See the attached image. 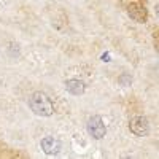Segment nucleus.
<instances>
[{
    "mask_svg": "<svg viewBox=\"0 0 159 159\" xmlns=\"http://www.w3.org/2000/svg\"><path fill=\"white\" fill-rule=\"evenodd\" d=\"M29 107L37 116H42V118H49L54 115V103L43 91L32 92L29 97Z\"/></svg>",
    "mask_w": 159,
    "mask_h": 159,
    "instance_id": "nucleus-1",
    "label": "nucleus"
},
{
    "mask_svg": "<svg viewBox=\"0 0 159 159\" xmlns=\"http://www.w3.org/2000/svg\"><path fill=\"white\" fill-rule=\"evenodd\" d=\"M86 130H88V134L96 140H102L105 135H107V126H105L102 116H99V115H94V116H91L88 119Z\"/></svg>",
    "mask_w": 159,
    "mask_h": 159,
    "instance_id": "nucleus-2",
    "label": "nucleus"
},
{
    "mask_svg": "<svg viewBox=\"0 0 159 159\" xmlns=\"http://www.w3.org/2000/svg\"><path fill=\"white\" fill-rule=\"evenodd\" d=\"M129 130L137 137H147L150 134V123L145 116H134L129 121Z\"/></svg>",
    "mask_w": 159,
    "mask_h": 159,
    "instance_id": "nucleus-3",
    "label": "nucleus"
},
{
    "mask_svg": "<svg viewBox=\"0 0 159 159\" xmlns=\"http://www.w3.org/2000/svg\"><path fill=\"white\" fill-rule=\"evenodd\" d=\"M127 13L135 22H145L147 18H148L147 7H145V3L142 2V0H132V2L129 3Z\"/></svg>",
    "mask_w": 159,
    "mask_h": 159,
    "instance_id": "nucleus-4",
    "label": "nucleus"
},
{
    "mask_svg": "<svg viewBox=\"0 0 159 159\" xmlns=\"http://www.w3.org/2000/svg\"><path fill=\"white\" fill-rule=\"evenodd\" d=\"M40 147H42V151L46 156H54L61 151V142L52 135H46L40 142Z\"/></svg>",
    "mask_w": 159,
    "mask_h": 159,
    "instance_id": "nucleus-5",
    "label": "nucleus"
},
{
    "mask_svg": "<svg viewBox=\"0 0 159 159\" xmlns=\"http://www.w3.org/2000/svg\"><path fill=\"white\" fill-rule=\"evenodd\" d=\"M65 91L70 92L72 96H83L86 92V84L78 78H70L65 81Z\"/></svg>",
    "mask_w": 159,
    "mask_h": 159,
    "instance_id": "nucleus-6",
    "label": "nucleus"
},
{
    "mask_svg": "<svg viewBox=\"0 0 159 159\" xmlns=\"http://www.w3.org/2000/svg\"><path fill=\"white\" fill-rule=\"evenodd\" d=\"M118 81L121 83L123 86H130V83H132V78H130L129 75H126V73H124V75H121V76L118 78Z\"/></svg>",
    "mask_w": 159,
    "mask_h": 159,
    "instance_id": "nucleus-7",
    "label": "nucleus"
},
{
    "mask_svg": "<svg viewBox=\"0 0 159 159\" xmlns=\"http://www.w3.org/2000/svg\"><path fill=\"white\" fill-rule=\"evenodd\" d=\"M154 46H156V49L159 51V29L154 32Z\"/></svg>",
    "mask_w": 159,
    "mask_h": 159,
    "instance_id": "nucleus-8",
    "label": "nucleus"
},
{
    "mask_svg": "<svg viewBox=\"0 0 159 159\" xmlns=\"http://www.w3.org/2000/svg\"><path fill=\"white\" fill-rule=\"evenodd\" d=\"M154 13H156V18L159 19V3H156V7H154Z\"/></svg>",
    "mask_w": 159,
    "mask_h": 159,
    "instance_id": "nucleus-9",
    "label": "nucleus"
}]
</instances>
